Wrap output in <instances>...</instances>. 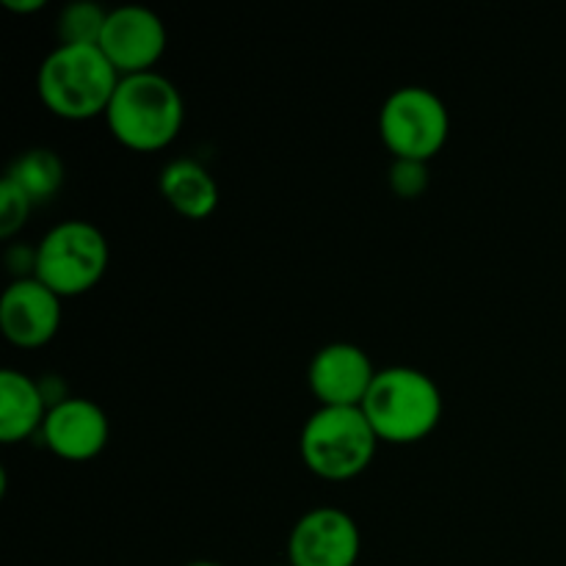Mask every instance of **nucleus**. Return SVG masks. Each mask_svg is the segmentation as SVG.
I'll list each match as a JSON object with an SVG mask.
<instances>
[{
	"instance_id": "f257e3e1",
	"label": "nucleus",
	"mask_w": 566,
	"mask_h": 566,
	"mask_svg": "<svg viewBox=\"0 0 566 566\" xmlns=\"http://www.w3.org/2000/svg\"><path fill=\"white\" fill-rule=\"evenodd\" d=\"M122 75L97 44H59L36 72L44 108L66 122L105 116Z\"/></svg>"
},
{
	"instance_id": "f03ea898",
	"label": "nucleus",
	"mask_w": 566,
	"mask_h": 566,
	"mask_svg": "<svg viewBox=\"0 0 566 566\" xmlns=\"http://www.w3.org/2000/svg\"><path fill=\"white\" fill-rule=\"evenodd\" d=\"M108 130L133 153H160L180 136L186 103L175 83L160 72L122 77L105 111Z\"/></svg>"
},
{
	"instance_id": "7ed1b4c3",
	"label": "nucleus",
	"mask_w": 566,
	"mask_h": 566,
	"mask_svg": "<svg viewBox=\"0 0 566 566\" xmlns=\"http://www.w3.org/2000/svg\"><path fill=\"white\" fill-rule=\"evenodd\" d=\"M379 442L415 446L442 420V392L429 374L407 365L381 368L359 407Z\"/></svg>"
},
{
	"instance_id": "20e7f679",
	"label": "nucleus",
	"mask_w": 566,
	"mask_h": 566,
	"mask_svg": "<svg viewBox=\"0 0 566 566\" xmlns=\"http://www.w3.org/2000/svg\"><path fill=\"white\" fill-rule=\"evenodd\" d=\"M379 437L359 407H318L304 423L298 453L324 481H352L370 468Z\"/></svg>"
},
{
	"instance_id": "39448f33",
	"label": "nucleus",
	"mask_w": 566,
	"mask_h": 566,
	"mask_svg": "<svg viewBox=\"0 0 566 566\" xmlns=\"http://www.w3.org/2000/svg\"><path fill=\"white\" fill-rule=\"evenodd\" d=\"M111 249L103 232L81 219L55 224L36 243V280L55 296L75 298L97 287L108 271Z\"/></svg>"
},
{
	"instance_id": "423d86ee",
	"label": "nucleus",
	"mask_w": 566,
	"mask_h": 566,
	"mask_svg": "<svg viewBox=\"0 0 566 566\" xmlns=\"http://www.w3.org/2000/svg\"><path fill=\"white\" fill-rule=\"evenodd\" d=\"M379 136L392 158L429 164L451 136L448 105L426 86L396 88L379 111Z\"/></svg>"
},
{
	"instance_id": "0eeeda50",
	"label": "nucleus",
	"mask_w": 566,
	"mask_h": 566,
	"mask_svg": "<svg viewBox=\"0 0 566 566\" xmlns=\"http://www.w3.org/2000/svg\"><path fill=\"white\" fill-rule=\"evenodd\" d=\"M363 551L357 520L335 506L310 509L287 539L291 566H354Z\"/></svg>"
},
{
	"instance_id": "6e6552de",
	"label": "nucleus",
	"mask_w": 566,
	"mask_h": 566,
	"mask_svg": "<svg viewBox=\"0 0 566 566\" xmlns=\"http://www.w3.org/2000/svg\"><path fill=\"white\" fill-rule=\"evenodd\" d=\"M166 25L147 6H119L108 11L99 50L116 66L122 77L155 72L166 53Z\"/></svg>"
},
{
	"instance_id": "1a4fd4ad",
	"label": "nucleus",
	"mask_w": 566,
	"mask_h": 566,
	"mask_svg": "<svg viewBox=\"0 0 566 566\" xmlns=\"http://www.w3.org/2000/svg\"><path fill=\"white\" fill-rule=\"evenodd\" d=\"M61 302L48 285L28 276L14 280L0 298V329L17 348H39L55 337L61 326Z\"/></svg>"
},
{
	"instance_id": "9d476101",
	"label": "nucleus",
	"mask_w": 566,
	"mask_h": 566,
	"mask_svg": "<svg viewBox=\"0 0 566 566\" xmlns=\"http://www.w3.org/2000/svg\"><path fill=\"white\" fill-rule=\"evenodd\" d=\"M376 374L368 354L354 343H329L313 357L307 385L321 407H363Z\"/></svg>"
},
{
	"instance_id": "9b49d317",
	"label": "nucleus",
	"mask_w": 566,
	"mask_h": 566,
	"mask_svg": "<svg viewBox=\"0 0 566 566\" xmlns=\"http://www.w3.org/2000/svg\"><path fill=\"white\" fill-rule=\"evenodd\" d=\"M42 440L59 459L88 462V459L99 457L108 446V415L88 398L70 396L48 412V420L42 426Z\"/></svg>"
},
{
	"instance_id": "f8f14e48",
	"label": "nucleus",
	"mask_w": 566,
	"mask_h": 566,
	"mask_svg": "<svg viewBox=\"0 0 566 566\" xmlns=\"http://www.w3.org/2000/svg\"><path fill=\"white\" fill-rule=\"evenodd\" d=\"M50 403L42 385L14 368L0 370V442L14 446L42 431Z\"/></svg>"
},
{
	"instance_id": "ddd939ff",
	"label": "nucleus",
	"mask_w": 566,
	"mask_h": 566,
	"mask_svg": "<svg viewBox=\"0 0 566 566\" xmlns=\"http://www.w3.org/2000/svg\"><path fill=\"white\" fill-rule=\"evenodd\" d=\"M160 193L171 210L191 221H205L219 208V182L199 160H169L160 171Z\"/></svg>"
},
{
	"instance_id": "4468645a",
	"label": "nucleus",
	"mask_w": 566,
	"mask_h": 566,
	"mask_svg": "<svg viewBox=\"0 0 566 566\" xmlns=\"http://www.w3.org/2000/svg\"><path fill=\"white\" fill-rule=\"evenodd\" d=\"M6 180L14 182L33 205L50 202L66 180L64 160L48 147L25 149V153H20L11 160Z\"/></svg>"
},
{
	"instance_id": "2eb2a0df",
	"label": "nucleus",
	"mask_w": 566,
	"mask_h": 566,
	"mask_svg": "<svg viewBox=\"0 0 566 566\" xmlns=\"http://www.w3.org/2000/svg\"><path fill=\"white\" fill-rule=\"evenodd\" d=\"M105 22H108V11L88 0H77L61 9L59 22H55V33H59V44H97L103 39Z\"/></svg>"
},
{
	"instance_id": "dca6fc26",
	"label": "nucleus",
	"mask_w": 566,
	"mask_h": 566,
	"mask_svg": "<svg viewBox=\"0 0 566 566\" xmlns=\"http://www.w3.org/2000/svg\"><path fill=\"white\" fill-rule=\"evenodd\" d=\"M36 205L20 191L11 180H0V238H14L31 219V210Z\"/></svg>"
},
{
	"instance_id": "f3484780",
	"label": "nucleus",
	"mask_w": 566,
	"mask_h": 566,
	"mask_svg": "<svg viewBox=\"0 0 566 566\" xmlns=\"http://www.w3.org/2000/svg\"><path fill=\"white\" fill-rule=\"evenodd\" d=\"M390 191L401 199H418L423 197L426 188H429V164L423 160H407L396 158L390 166Z\"/></svg>"
},
{
	"instance_id": "a211bd4d",
	"label": "nucleus",
	"mask_w": 566,
	"mask_h": 566,
	"mask_svg": "<svg viewBox=\"0 0 566 566\" xmlns=\"http://www.w3.org/2000/svg\"><path fill=\"white\" fill-rule=\"evenodd\" d=\"M6 265H9L14 280H28V276H33L36 274V247H22V243L9 247V252H6Z\"/></svg>"
},
{
	"instance_id": "6ab92c4d",
	"label": "nucleus",
	"mask_w": 566,
	"mask_h": 566,
	"mask_svg": "<svg viewBox=\"0 0 566 566\" xmlns=\"http://www.w3.org/2000/svg\"><path fill=\"white\" fill-rule=\"evenodd\" d=\"M3 9L14 11V14H36L44 9V0H3Z\"/></svg>"
},
{
	"instance_id": "aec40b11",
	"label": "nucleus",
	"mask_w": 566,
	"mask_h": 566,
	"mask_svg": "<svg viewBox=\"0 0 566 566\" xmlns=\"http://www.w3.org/2000/svg\"><path fill=\"white\" fill-rule=\"evenodd\" d=\"M186 566H221V564H216V562H193V564H186Z\"/></svg>"
},
{
	"instance_id": "412c9836",
	"label": "nucleus",
	"mask_w": 566,
	"mask_h": 566,
	"mask_svg": "<svg viewBox=\"0 0 566 566\" xmlns=\"http://www.w3.org/2000/svg\"><path fill=\"white\" fill-rule=\"evenodd\" d=\"M274 566H291V564H274Z\"/></svg>"
}]
</instances>
